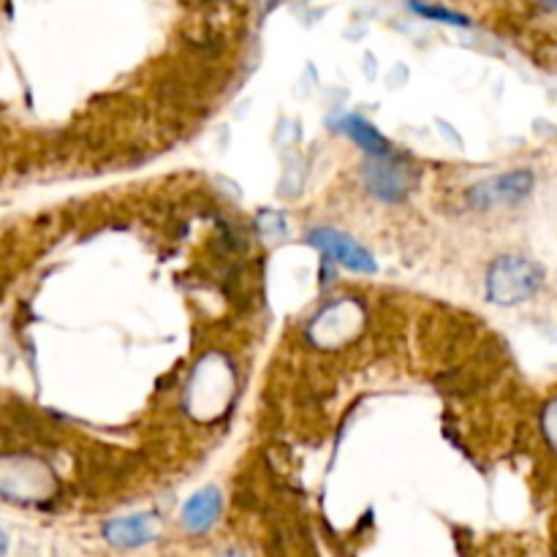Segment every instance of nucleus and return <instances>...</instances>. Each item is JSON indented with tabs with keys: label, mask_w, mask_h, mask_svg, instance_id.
<instances>
[{
	"label": "nucleus",
	"mask_w": 557,
	"mask_h": 557,
	"mask_svg": "<svg viewBox=\"0 0 557 557\" xmlns=\"http://www.w3.org/2000/svg\"><path fill=\"white\" fill-rule=\"evenodd\" d=\"M223 557H243V555H239V553H226Z\"/></svg>",
	"instance_id": "9d476101"
},
{
	"label": "nucleus",
	"mask_w": 557,
	"mask_h": 557,
	"mask_svg": "<svg viewBox=\"0 0 557 557\" xmlns=\"http://www.w3.org/2000/svg\"><path fill=\"white\" fill-rule=\"evenodd\" d=\"M408 5H411V11H417L419 16H424V20L446 22V25H468V16L444 9V5H430V3H422V0H411Z\"/></svg>",
	"instance_id": "6e6552de"
},
{
	"label": "nucleus",
	"mask_w": 557,
	"mask_h": 557,
	"mask_svg": "<svg viewBox=\"0 0 557 557\" xmlns=\"http://www.w3.org/2000/svg\"><path fill=\"white\" fill-rule=\"evenodd\" d=\"M533 172L528 169H515V172L495 174V177L482 180L468 190V205L473 210H498V207H511L525 199L533 190Z\"/></svg>",
	"instance_id": "7ed1b4c3"
},
{
	"label": "nucleus",
	"mask_w": 557,
	"mask_h": 557,
	"mask_svg": "<svg viewBox=\"0 0 557 557\" xmlns=\"http://www.w3.org/2000/svg\"><path fill=\"white\" fill-rule=\"evenodd\" d=\"M308 239L310 245H315V248L326 256V259L337 261V264L346 267V270H354V272L379 270V264H375V259L370 256V250H364L357 239L337 232V228H326V226L313 228Z\"/></svg>",
	"instance_id": "20e7f679"
},
{
	"label": "nucleus",
	"mask_w": 557,
	"mask_h": 557,
	"mask_svg": "<svg viewBox=\"0 0 557 557\" xmlns=\"http://www.w3.org/2000/svg\"><path fill=\"white\" fill-rule=\"evenodd\" d=\"M156 536H158L156 515L117 517V520L103 525V539H107L112 547H120V549L145 547V544H150Z\"/></svg>",
	"instance_id": "39448f33"
},
{
	"label": "nucleus",
	"mask_w": 557,
	"mask_h": 557,
	"mask_svg": "<svg viewBox=\"0 0 557 557\" xmlns=\"http://www.w3.org/2000/svg\"><path fill=\"white\" fill-rule=\"evenodd\" d=\"M221 515V493L218 487H201L199 493L190 495L188 504L183 506V525L188 533H207L215 525Z\"/></svg>",
	"instance_id": "423d86ee"
},
{
	"label": "nucleus",
	"mask_w": 557,
	"mask_h": 557,
	"mask_svg": "<svg viewBox=\"0 0 557 557\" xmlns=\"http://www.w3.org/2000/svg\"><path fill=\"white\" fill-rule=\"evenodd\" d=\"M341 131L354 141V145H359L364 152H370V156H386V152H389V141H386V136L381 134L373 123L359 117V114H348V117H343Z\"/></svg>",
	"instance_id": "0eeeda50"
},
{
	"label": "nucleus",
	"mask_w": 557,
	"mask_h": 557,
	"mask_svg": "<svg viewBox=\"0 0 557 557\" xmlns=\"http://www.w3.org/2000/svg\"><path fill=\"white\" fill-rule=\"evenodd\" d=\"M544 286V267L525 256H500L487 272V297L495 305H520Z\"/></svg>",
	"instance_id": "f257e3e1"
},
{
	"label": "nucleus",
	"mask_w": 557,
	"mask_h": 557,
	"mask_svg": "<svg viewBox=\"0 0 557 557\" xmlns=\"http://www.w3.org/2000/svg\"><path fill=\"white\" fill-rule=\"evenodd\" d=\"M544 5H549V9H555L557 11V0H542Z\"/></svg>",
	"instance_id": "1a4fd4ad"
},
{
	"label": "nucleus",
	"mask_w": 557,
	"mask_h": 557,
	"mask_svg": "<svg viewBox=\"0 0 557 557\" xmlns=\"http://www.w3.org/2000/svg\"><path fill=\"white\" fill-rule=\"evenodd\" d=\"M364 185L375 199L386 205H400L417 185V169L395 156H373L364 163Z\"/></svg>",
	"instance_id": "f03ea898"
}]
</instances>
